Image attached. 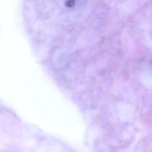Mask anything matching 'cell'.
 Here are the masks:
<instances>
[{
  "mask_svg": "<svg viewBox=\"0 0 152 152\" xmlns=\"http://www.w3.org/2000/svg\"><path fill=\"white\" fill-rule=\"evenodd\" d=\"M75 4V0H67L65 2V5L68 8L72 7Z\"/></svg>",
  "mask_w": 152,
  "mask_h": 152,
  "instance_id": "cell-1",
  "label": "cell"
}]
</instances>
